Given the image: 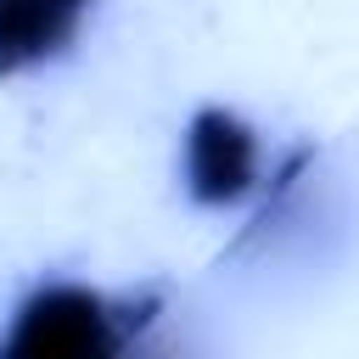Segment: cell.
<instances>
[{
	"label": "cell",
	"mask_w": 359,
	"mask_h": 359,
	"mask_svg": "<svg viewBox=\"0 0 359 359\" xmlns=\"http://www.w3.org/2000/svg\"><path fill=\"white\" fill-rule=\"evenodd\" d=\"M118 320L112 309L84 286H45L22 303L6 353L11 359H101L118 353Z\"/></svg>",
	"instance_id": "obj_1"
},
{
	"label": "cell",
	"mask_w": 359,
	"mask_h": 359,
	"mask_svg": "<svg viewBox=\"0 0 359 359\" xmlns=\"http://www.w3.org/2000/svg\"><path fill=\"white\" fill-rule=\"evenodd\" d=\"M252 168H258V146H252V129L219 107L196 112L191 129H185V185L196 202H241L252 191Z\"/></svg>",
	"instance_id": "obj_2"
},
{
	"label": "cell",
	"mask_w": 359,
	"mask_h": 359,
	"mask_svg": "<svg viewBox=\"0 0 359 359\" xmlns=\"http://www.w3.org/2000/svg\"><path fill=\"white\" fill-rule=\"evenodd\" d=\"M79 11L84 0H0V67H28L50 56L73 34Z\"/></svg>",
	"instance_id": "obj_3"
}]
</instances>
